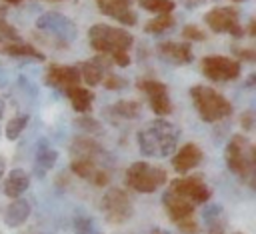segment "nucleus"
I'll return each mask as SVG.
<instances>
[{
    "mask_svg": "<svg viewBox=\"0 0 256 234\" xmlns=\"http://www.w3.org/2000/svg\"><path fill=\"white\" fill-rule=\"evenodd\" d=\"M88 42H90V48L96 54L108 56L114 66L126 68L130 64V54L128 52L134 44V36L128 30L100 22V24L90 26Z\"/></svg>",
    "mask_w": 256,
    "mask_h": 234,
    "instance_id": "obj_1",
    "label": "nucleus"
},
{
    "mask_svg": "<svg viewBox=\"0 0 256 234\" xmlns=\"http://www.w3.org/2000/svg\"><path fill=\"white\" fill-rule=\"evenodd\" d=\"M138 148L148 158H164L174 154L176 144L180 140V130L176 124L156 118L148 126H144L138 132Z\"/></svg>",
    "mask_w": 256,
    "mask_h": 234,
    "instance_id": "obj_2",
    "label": "nucleus"
},
{
    "mask_svg": "<svg viewBox=\"0 0 256 234\" xmlns=\"http://www.w3.org/2000/svg\"><path fill=\"white\" fill-rule=\"evenodd\" d=\"M188 94H190V100H192L198 116L208 124L220 122L232 114V102L224 94H220L218 90H214L206 84L192 86L188 90Z\"/></svg>",
    "mask_w": 256,
    "mask_h": 234,
    "instance_id": "obj_3",
    "label": "nucleus"
},
{
    "mask_svg": "<svg viewBox=\"0 0 256 234\" xmlns=\"http://www.w3.org/2000/svg\"><path fill=\"white\" fill-rule=\"evenodd\" d=\"M224 158L234 176H238L240 180L252 182V176L256 170V150L248 136L234 134L226 144Z\"/></svg>",
    "mask_w": 256,
    "mask_h": 234,
    "instance_id": "obj_4",
    "label": "nucleus"
},
{
    "mask_svg": "<svg viewBox=\"0 0 256 234\" xmlns=\"http://www.w3.org/2000/svg\"><path fill=\"white\" fill-rule=\"evenodd\" d=\"M168 180V174L162 166H154L146 160H138L128 166L124 174V182L130 190L140 194H152L160 186H164Z\"/></svg>",
    "mask_w": 256,
    "mask_h": 234,
    "instance_id": "obj_5",
    "label": "nucleus"
},
{
    "mask_svg": "<svg viewBox=\"0 0 256 234\" xmlns=\"http://www.w3.org/2000/svg\"><path fill=\"white\" fill-rule=\"evenodd\" d=\"M100 210L110 224H126L134 216V204L132 198L124 188L112 186L106 190V194L100 200Z\"/></svg>",
    "mask_w": 256,
    "mask_h": 234,
    "instance_id": "obj_6",
    "label": "nucleus"
},
{
    "mask_svg": "<svg viewBox=\"0 0 256 234\" xmlns=\"http://www.w3.org/2000/svg\"><path fill=\"white\" fill-rule=\"evenodd\" d=\"M204 22L214 34H230L234 38L244 36V28L234 6H214L204 14Z\"/></svg>",
    "mask_w": 256,
    "mask_h": 234,
    "instance_id": "obj_7",
    "label": "nucleus"
},
{
    "mask_svg": "<svg viewBox=\"0 0 256 234\" xmlns=\"http://www.w3.org/2000/svg\"><path fill=\"white\" fill-rule=\"evenodd\" d=\"M200 70L212 82H232V80L240 78V74H242L240 62L230 56H222V54L204 56L200 62Z\"/></svg>",
    "mask_w": 256,
    "mask_h": 234,
    "instance_id": "obj_8",
    "label": "nucleus"
},
{
    "mask_svg": "<svg viewBox=\"0 0 256 234\" xmlns=\"http://www.w3.org/2000/svg\"><path fill=\"white\" fill-rule=\"evenodd\" d=\"M136 88L148 96V104L158 118L172 114V100L168 94V86L164 82L154 80V78H140L136 82Z\"/></svg>",
    "mask_w": 256,
    "mask_h": 234,
    "instance_id": "obj_9",
    "label": "nucleus"
},
{
    "mask_svg": "<svg viewBox=\"0 0 256 234\" xmlns=\"http://www.w3.org/2000/svg\"><path fill=\"white\" fill-rule=\"evenodd\" d=\"M36 28L56 36V40H60L64 44H70L76 38V32H78L74 20H70L68 16H64L60 12H44L42 16H38Z\"/></svg>",
    "mask_w": 256,
    "mask_h": 234,
    "instance_id": "obj_10",
    "label": "nucleus"
},
{
    "mask_svg": "<svg viewBox=\"0 0 256 234\" xmlns=\"http://www.w3.org/2000/svg\"><path fill=\"white\" fill-rule=\"evenodd\" d=\"M170 190L188 198L192 204H206L212 198V190L210 186L204 182V178L200 174H192V176H182V178H174L170 182Z\"/></svg>",
    "mask_w": 256,
    "mask_h": 234,
    "instance_id": "obj_11",
    "label": "nucleus"
},
{
    "mask_svg": "<svg viewBox=\"0 0 256 234\" xmlns=\"http://www.w3.org/2000/svg\"><path fill=\"white\" fill-rule=\"evenodd\" d=\"M70 170H72V174H76L78 178L88 180V182H90L92 186H96V188H102V186H108V184H110V172H108L104 166H100V164H96V162H92V160L72 158Z\"/></svg>",
    "mask_w": 256,
    "mask_h": 234,
    "instance_id": "obj_12",
    "label": "nucleus"
},
{
    "mask_svg": "<svg viewBox=\"0 0 256 234\" xmlns=\"http://www.w3.org/2000/svg\"><path fill=\"white\" fill-rule=\"evenodd\" d=\"M82 82L78 66H64V64H50L44 72V84L54 86L58 90H66L70 86H76Z\"/></svg>",
    "mask_w": 256,
    "mask_h": 234,
    "instance_id": "obj_13",
    "label": "nucleus"
},
{
    "mask_svg": "<svg viewBox=\"0 0 256 234\" xmlns=\"http://www.w3.org/2000/svg\"><path fill=\"white\" fill-rule=\"evenodd\" d=\"M70 154L72 158H84V160H92L96 164H104V162H110V156L108 152L104 150V146L100 142H96L94 138H88V136H78L72 140L70 144Z\"/></svg>",
    "mask_w": 256,
    "mask_h": 234,
    "instance_id": "obj_14",
    "label": "nucleus"
},
{
    "mask_svg": "<svg viewBox=\"0 0 256 234\" xmlns=\"http://www.w3.org/2000/svg\"><path fill=\"white\" fill-rule=\"evenodd\" d=\"M102 14L114 18L122 26H136L138 16L132 10V0H96Z\"/></svg>",
    "mask_w": 256,
    "mask_h": 234,
    "instance_id": "obj_15",
    "label": "nucleus"
},
{
    "mask_svg": "<svg viewBox=\"0 0 256 234\" xmlns=\"http://www.w3.org/2000/svg\"><path fill=\"white\" fill-rule=\"evenodd\" d=\"M204 154L200 150L198 144L194 142H188L184 146H180L178 150H174V156H172V168L178 172V174H186L190 170H194L196 166H200Z\"/></svg>",
    "mask_w": 256,
    "mask_h": 234,
    "instance_id": "obj_16",
    "label": "nucleus"
},
{
    "mask_svg": "<svg viewBox=\"0 0 256 234\" xmlns=\"http://www.w3.org/2000/svg\"><path fill=\"white\" fill-rule=\"evenodd\" d=\"M156 52H158L164 60H168V62H172V64H176V66L190 64L192 58H194L192 46H190L188 42H170V40H166V42H160V44L156 46Z\"/></svg>",
    "mask_w": 256,
    "mask_h": 234,
    "instance_id": "obj_17",
    "label": "nucleus"
},
{
    "mask_svg": "<svg viewBox=\"0 0 256 234\" xmlns=\"http://www.w3.org/2000/svg\"><path fill=\"white\" fill-rule=\"evenodd\" d=\"M162 204H164V210H166V214L170 216V220H172L174 224H176L178 220L186 218V216H192V214H194V206H196V204H192L188 198H184V196H180V194H176V192H172V190H166V192H164Z\"/></svg>",
    "mask_w": 256,
    "mask_h": 234,
    "instance_id": "obj_18",
    "label": "nucleus"
},
{
    "mask_svg": "<svg viewBox=\"0 0 256 234\" xmlns=\"http://www.w3.org/2000/svg\"><path fill=\"white\" fill-rule=\"evenodd\" d=\"M30 210H32V206H30V202H28L26 198H12V202H10V204L6 206V210H4V224H6L8 228H18V226H22V224L28 220Z\"/></svg>",
    "mask_w": 256,
    "mask_h": 234,
    "instance_id": "obj_19",
    "label": "nucleus"
},
{
    "mask_svg": "<svg viewBox=\"0 0 256 234\" xmlns=\"http://www.w3.org/2000/svg\"><path fill=\"white\" fill-rule=\"evenodd\" d=\"M28 186H30V174L24 168H14L4 180V194L8 198H20L28 190Z\"/></svg>",
    "mask_w": 256,
    "mask_h": 234,
    "instance_id": "obj_20",
    "label": "nucleus"
},
{
    "mask_svg": "<svg viewBox=\"0 0 256 234\" xmlns=\"http://www.w3.org/2000/svg\"><path fill=\"white\" fill-rule=\"evenodd\" d=\"M64 92H66V96H68V100H70V104H72V108H74L76 112H80V114H88V112L92 110L94 94H92L88 88L76 84V86L66 88Z\"/></svg>",
    "mask_w": 256,
    "mask_h": 234,
    "instance_id": "obj_21",
    "label": "nucleus"
},
{
    "mask_svg": "<svg viewBox=\"0 0 256 234\" xmlns=\"http://www.w3.org/2000/svg\"><path fill=\"white\" fill-rule=\"evenodd\" d=\"M58 160V152L46 142V140H40L38 146H36V154H34V166H36V174L42 176L44 172H48Z\"/></svg>",
    "mask_w": 256,
    "mask_h": 234,
    "instance_id": "obj_22",
    "label": "nucleus"
},
{
    "mask_svg": "<svg viewBox=\"0 0 256 234\" xmlns=\"http://www.w3.org/2000/svg\"><path fill=\"white\" fill-rule=\"evenodd\" d=\"M0 52L12 58H30V60H44L46 56L32 44H24V42H6L4 46H0Z\"/></svg>",
    "mask_w": 256,
    "mask_h": 234,
    "instance_id": "obj_23",
    "label": "nucleus"
},
{
    "mask_svg": "<svg viewBox=\"0 0 256 234\" xmlns=\"http://www.w3.org/2000/svg\"><path fill=\"white\" fill-rule=\"evenodd\" d=\"M108 112L112 116H118V118H124V120H134V118L140 116L142 104L138 100H118L108 108Z\"/></svg>",
    "mask_w": 256,
    "mask_h": 234,
    "instance_id": "obj_24",
    "label": "nucleus"
},
{
    "mask_svg": "<svg viewBox=\"0 0 256 234\" xmlns=\"http://www.w3.org/2000/svg\"><path fill=\"white\" fill-rule=\"evenodd\" d=\"M208 234H226V216L220 206H210L204 212Z\"/></svg>",
    "mask_w": 256,
    "mask_h": 234,
    "instance_id": "obj_25",
    "label": "nucleus"
},
{
    "mask_svg": "<svg viewBox=\"0 0 256 234\" xmlns=\"http://www.w3.org/2000/svg\"><path fill=\"white\" fill-rule=\"evenodd\" d=\"M176 26V18L172 14H156L152 20H148L144 24V32L146 34H164L168 30H172Z\"/></svg>",
    "mask_w": 256,
    "mask_h": 234,
    "instance_id": "obj_26",
    "label": "nucleus"
},
{
    "mask_svg": "<svg viewBox=\"0 0 256 234\" xmlns=\"http://www.w3.org/2000/svg\"><path fill=\"white\" fill-rule=\"evenodd\" d=\"M138 6L152 14H172L176 2L174 0H138Z\"/></svg>",
    "mask_w": 256,
    "mask_h": 234,
    "instance_id": "obj_27",
    "label": "nucleus"
},
{
    "mask_svg": "<svg viewBox=\"0 0 256 234\" xmlns=\"http://www.w3.org/2000/svg\"><path fill=\"white\" fill-rule=\"evenodd\" d=\"M28 120H30L28 114H18V116L10 118L8 124H6V130H4L6 138H8V140H16V138L24 132V128L28 126Z\"/></svg>",
    "mask_w": 256,
    "mask_h": 234,
    "instance_id": "obj_28",
    "label": "nucleus"
},
{
    "mask_svg": "<svg viewBox=\"0 0 256 234\" xmlns=\"http://www.w3.org/2000/svg\"><path fill=\"white\" fill-rule=\"evenodd\" d=\"M74 124H76L80 130L88 132V134H102V132H104L102 124H100L96 118L88 116V114H82V116H78V118L74 120Z\"/></svg>",
    "mask_w": 256,
    "mask_h": 234,
    "instance_id": "obj_29",
    "label": "nucleus"
},
{
    "mask_svg": "<svg viewBox=\"0 0 256 234\" xmlns=\"http://www.w3.org/2000/svg\"><path fill=\"white\" fill-rule=\"evenodd\" d=\"M106 90H122L128 82H126V78H122V76H118V74H114V72H106L104 74V78H102V82H100Z\"/></svg>",
    "mask_w": 256,
    "mask_h": 234,
    "instance_id": "obj_30",
    "label": "nucleus"
},
{
    "mask_svg": "<svg viewBox=\"0 0 256 234\" xmlns=\"http://www.w3.org/2000/svg\"><path fill=\"white\" fill-rule=\"evenodd\" d=\"M180 34H182V38L188 40V42H202V40H206V32H204L202 28H198L196 24H186Z\"/></svg>",
    "mask_w": 256,
    "mask_h": 234,
    "instance_id": "obj_31",
    "label": "nucleus"
},
{
    "mask_svg": "<svg viewBox=\"0 0 256 234\" xmlns=\"http://www.w3.org/2000/svg\"><path fill=\"white\" fill-rule=\"evenodd\" d=\"M74 232L76 234H96L92 218L90 216H76L74 218Z\"/></svg>",
    "mask_w": 256,
    "mask_h": 234,
    "instance_id": "obj_32",
    "label": "nucleus"
},
{
    "mask_svg": "<svg viewBox=\"0 0 256 234\" xmlns=\"http://www.w3.org/2000/svg\"><path fill=\"white\" fill-rule=\"evenodd\" d=\"M0 38H4V40H8V42H18V40H20L18 30H16L10 22H6V18L0 20Z\"/></svg>",
    "mask_w": 256,
    "mask_h": 234,
    "instance_id": "obj_33",
    "label": "nucleus"
},
{
    "mask_svg": "<svg viewBox=\"0 0 256 234\" xmlns=\"http://www.w3.org/2000/svg\"><path fill=\"white\" fill-rule=\"evenodd\" d=\"M176 226H178L184 234H198V230H200V226H198L194 214H192V216H186V218H182V220H178Z\"/></svg>",
    "mask_w": 256,
    "mask_h": 234,
    "instance_id": "obj_34",
    "label": "nucleus"
},
{
    "mask_svg": "<svg viewBox=\"0 0 256 234\" xmlns=\"http://www.w3.org/2000/svg\"><path fill=\"white\" fill-rule=\"evenodd\" d=\"M232 54L236 56L234 60H238V62H254L256 60V50L254 48H238V46H232Z\"/></svg>",
    "mask_w": 256,
    "mask_h": 234,
    "instance_id": "obj_35",
    "label": "nucleus"
},
{
    "mask_svg": "<svg viewBox=\"0 0 256 234\" xmlns=\"http://www.w3.org/2000/svg\"><path fill=\"white\" fill-rule=\"evenodd\" d=\"M240 126H242L246 132H250V130L254 128V112H252V110H246V112L240 114Z\"/></svg>",
    "mask_w": 256,
    "mask_h": 234,
    "instance_id": "obj_36",
    "label": "nucleus"
},
{
    "mask_svg": "<svg viewBox=\"0 0 256 234\" xmlns=\"http://www.w3.org/2000/svg\"><path fill=\"white\" fill-rule=\"evenodd\" d=\"M208 0H182V4L186 6V8H198V6H202V4H206Z\"/></svg>",
    "mask_w": 256,
    "mask_h": 234,
    "instance_id": "obj_37",
    "label": "nucleus"
},
{
    "mask_svg": "<svg viewBox=\"0 0 256 234\" xmlns=\"http://www.w3.org/2000/svg\"><path fill=\"white\" fill-rule=\"evenodd\" d=\"M244 34H248V36H256V20H254V18L250 20V24H248V28L244 30Z\"/></svg>",
    "mask_w": 256,
    "mask_h": 234,
    "instance_id": "obj_38",
    "label": "nucleus"
},
{
    "mask_svg": "<svg viewBox=\"0 0 256 234\" xmlns=\"http://www.w3.org/2000/svg\"><path fill=\"white\" fill-rule=\"evenodd\" d=\"M4 172H6V158L0 156V178L4 176Z\"/></svg>",
    "mask_w": 256,
    "mask_h": 234,
    "instance_id": "obj_39",
    "label": "nucleus"
},
{
    "mask_svg": "<svg viewBox=\"0 0 256 234\" xmlns=\"http://www.w3.org/2000/svg\"><path fill=\"white\" fill-rule=\"evenodd\" d=\"M254 80H256V74H250L246 80V86H254Z\"/></svg>",
    "mask_w": 256,
    "mask_h": 234,
    "instance_id": "obj_40",
    "label": "nucleus"
},
{
    "mask_svg": "<svg viewBox=\"0 0 256 234\" xmlns=\"http://www.w3.org/2000/svg\"><path fill=\"white\" fill-rule=\"evenodd\" d=\"M4 108H6V106H4V100H2V98H0V118H2V116H4Z\"/></svg>",
    "mask_w": 256,
    "mask_h": 234,
    "instance_id": "obj_41",
    "label": "nucleus"
},
{
    "mask_svg": "<svg viewBox=\"0 0 256 234\" xmlns=\"http://www.w3.org/2000/svg\"><path fill=\"white\" fill-rule=\"evenodd\" d=\"M2 2H4V4H20L22 0H2Z\"/></svg>",
    "mask_w": 256,
    "mask_h": 234,
    "instance_id": "obj_42",
    "label": "nucleus"
},
{
    "mask_svg": "<svg viewBox=\"0 0 256 234\" xmlns=\"http://www.w3.org/2000/svg\"><path fill=\"white\" fill-rule=\"evenodd\" d=\"M150 234H168V232H166V230H158V228H156V230H152Z\"/></svg>",
    "mask_w": 256,
    "mask_h": 234,
    "instance_id": "obj_43",
    "label": "nucleus"
},
{
    "mask_svg": "<svg viewBox=\"0 0 256 234\" xmlns=\"http://www.w3.org/2000/svg\"><path fill=\"white\" fill-rule=\"evenodd\" d=\"M4 14H6V8H4V6H0V20L4 18Z\"/></svg>",
    "mask_w": 256,
    "mask_h": 234,
    "instance_id": "obj_44",
    "label": "nucleus"
},
{
    "mask_svg": "<svg viewBox=\"0 0 256 234\" xmlns=\"http://www.w3.org/2000/svg\"><path fill=\"white\" fill-rule=\"evenodd\" d=\"M232 2H244V0H232Z\"/></svg>",
    "mask_w": 256,
    "mask_h": 234,
    "instance_id": "obj_45",
    "label": "nucleus"
},
{
    "mask_svg": "<svg viewBox=\"0 0 256 234\" xmlns=\"http://www.w3.org/2000/svg\"><path fill=\"white\" fill-rule=\"evenodd\" d=\"M52 2H62V0H52Z\"/></svg>",
    "mask_w": 256,
    "mask_h": 234,
    "instance_id": "obj_46",
    "label": "nucleus"
},
{
    "mask_svg": "<svg viewBox=\"0 0 256 234\" xmlns=\"http://www.w3.org/2000/svg\"><path fill=\"white\" fill-rule=\"evenodd\" d=\"M234 234H244V232H234Z\"/></svg>",
    "mask_w": 256,
    "mask_h": 234,
    "instance_id": "obj_47",
    "label": "nucleus"
}]
</instances>
